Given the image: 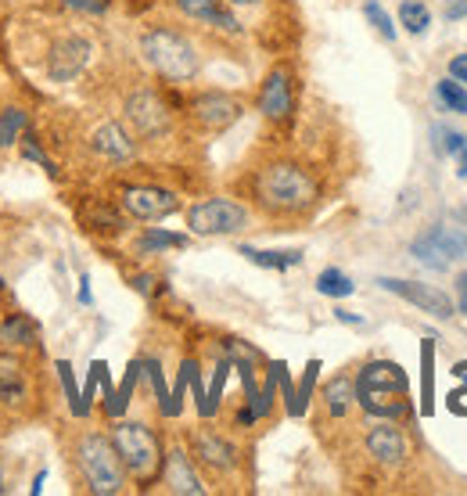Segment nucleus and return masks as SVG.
Instances as JSON below:
<instances>
[{"label": "nucleus", "instance_id": "obj_1", "mask_svg": "<svg viewBox=\"0 0 467 496\" xmlns=\"http://www.w3.org/2000/svg\"><path fill=\"white\" fill-rule=\"evenodd\" d=\"M237 188L248 195V202L262 216L280 220V224L309 220L316 206L324 202V180L316 177V170L306 159L284 155V152H273L252 162L237 177Z\"/></svg>", "mask_w": 467, "mask_h": 496}, {"label": "nucleus", "instance_id": "obj_2", "mask_svg": "<svg viewBox=\"0 0 467 496\" xmlns=\"http://www.w3.org/2000/svg\"><path fill=\"white\" fill-rule=\"evenodd\" d=\"M61 446H65V468H69V475H72L79 493L119 496L126 490L130 475H126L123 457H119V450H115L108 432L76 425V428H69Z\"/></svg>", "mask_w": 467, "mask_h": 496}, {"label": "nucleus", "instance_id": "obj_3", "mask_svg": "<svg viewBox=\"0 0 467 496\" xmlns=\"http://www.w3.org/2000/svg\"><path fill=\"white\" fill-rule=\"evenodd\" d=\"M36 356L40 353L0 345V428H14L43 414V367Z\"/></svg>", "mask_w": 467, "mask_h": 496}, {"label": "nucleus", "instance_id": "obj_4", "mask_svg": "<svg viewBox=\"0 0 467 496\" xmlns=\"http://www.w3.org/2000/svg\"><path fill=\"white\" fill-rule=\"evenodd\" d=\"M141 61L166 83V87H188L202 72V51L198 43L173 29V25H144L137 36Z\"/></svg>", "mask_w": 467, "mask_h": 496}, {"label": "nucleus", "instance_id": "obj_5", "mask_svg": "<svg viewBox=\"0 0 467 496\" xmlns=\"http://www.w3.org/2000/svg\"><path fill=\"white\" fill-rule=\"evenodd\" d=\"M32 32L40 36L36 65H40V76L47 83L69 87V83H76L87 72V65L94 58L90 36H83L79 29H69V25H50V22L32 25Z\"/></svg>", "mask_w": 467, "mask_h": 496}, {"label": "nucleus", "instance_id": "obj_6", "mask_svg": "<svg viewBox=\"0 0 467 496\" xmlns=\"http://www.w3.org/2000/svg\"><path fill=\"white\" fill-rule=\"evenodd\" d=\"M356 381V407L378 421H403L410 418V381L399 363L371 360L360 367Z\"/></svg>", "mask_w": 467, "mask_h": 496}, {"label": "nucleus", "instance_id": "obj_7", "mask_svg": "<svg viewBox=\"0 0 467 496\" xmlns=\"http://www.w3.org/2000/svg\"><path fill=\"white\" fill-rule=\"evenodd\" d=\"M119 457H123V468L130 475V482H137V490H151L159 486L162 479V464H166V446H162V436L141 421V418H115L112 428H108Z\"/></svg>", "mask_w": 467, "mask_h": 496}, {"label": "nucleus", "instance_id": "obj_8", "mask_svg": "<svg viewBox=\"0 0 467 496\" xmlns=\"http://www.w3.org/2000/svg\"><path fill=\"white\" fill-rule=\"evenodd\" d=\"M180 119V97L155 87V83H137L123 97V123L141 144H162L173 137Z\"/></svg>", "mask_w": 467, "mask_h": 496}, {"label": "nucleus", "instance_id": "obj_9", "mask_svg": "<svg viewBox=\"0 0 467 496\" xmlns=\"http://www.w3.org/2000/svg\"><path fill=\"white\" fill-rule=\"evenodd\" d=\"M244 115V101L231 90H191L180 97V119H188L198 133H227Z\"/></svg>", "mask_w": 467, "mask_h": 496}, {"label": "nucleus", "instance_id": "obj_10", "mask_svg": "<svg viewBox=\"0 0 467 496\" xmlns=\"http://www.w3.org/2000/svg\"><path fill=\"white\" fill-rule=\"evenodd\" d=\"M184 216H188V231L195 238H234L252 227V209L237 198H224V195L195 202Z\"/></svg>", "mask_w": 467, "mask_h": 496}, {"label": "nucleus", "instance_id": "obj_11", "mask_svg": "<svg viewBox=\"0 0 467 496\" xmlns=\"http://www.w3.org/2000/svg\"><path fill=\"white\" fill-rule=\"evenodd\" d=\"M79 148L97 166H130L137 159V152H141V141L130 133V126L123 119H97L83 133Z\"/></svg>", "mask_w": 467, "mask_h": 496}, {"label": "nucleus", "instance_id": "obj_12", "mask_svg": "<svg viewBox=\"0 0 467 496\" xmlns=\"http://www.w3.org/2000/svg\"><path fill=\"white\" fill-rule=\"evenodd\" d=\"M255 108L262 112V119L270 126H291L295 123V112H298V79H295V69L291 65H273L259 90H255Z\"/></svg>", "mask_w": 467, "mask_h": 496}, {"label": "nucleus", "instance_id": "obj_13", "mask_svg": "<svg viewBox=\"0 0 467 496\" xmlns=\"http://www.w3.org/2000/svg\"><path fill=\"white\" fill-rule=\"evenodd\" d=\"M188 450H191L198 472H206V475L216 479V482H220V479H234V475L241 472V450H237V443H234L231 436L209 428V425H202V428L191 432Z\"/></svg>", "mask_w": 467, "mask_h": 496}, {"label": "nucleus", "instance_id": "obj_14", "mask_svg": "<svg viewBox=\"0 0 467 496\" xmlns=\"http://www.w3.org/2000/svg\"><path fill=\"white\" fill-rule=\"evenodd\" d=\"M115 202L137 224H159V220L180 213V206H184L180 195L162 184H119Z\"/></svg>", "mask_w": 467, "mask_h": 496}, {"label": "nucleus", "instance_id": "obj_15", "mask_svg": "<svg viewBox=\"0 0 467 496\" xmlns=\"http://www.w3.org/2000/svg\"><path fill=\"white\" fill-rule=\"evenodd\" d=\"M410 252L428 270H450L457 259L467 255V231L457 227V224H435V227H428L414 238Z\"/></svg>", "mask_w": 467, "mask_h": 496}, {"label": "nucleus", "instance_id": "obj_16", "mask_svg": "<svg viewBox=\"0 0 467 496\" xmlns=\"http://www.w3.org/2000/svg\"><path fill=\"white\" fill-rule=\"evenodd\" d=\"M72 213L90 238H119L130 231V216L119 209L115 198H105V195H79L72 202Z\"/></svg>", "mask_w": 467, "mask_h": 496}, {"label": "nucleus", "instance_id": "obj_17", "mask_svg": "<svg viewBox=\"0 0 467 496\" xmlns=\"http://www.w3.org/2000/svg\"><path fill=\"white\" fill-rule=\"evenodd\" d=\"M363 454L374 468H385V472H399L410 457V443L399 428V421H381V425H371V432L363 436Z\"/></svg>", "mask_w": 467, "mask_h": 496}, {"label": "nucleus", "instance_id": "obj_18", "mask_svg": "<svg viewBox=\"0 0 467 496\" xmlns=\"http://www.w3.org/2000/svg\"><path fill=\"white\" fill-rule=\"evenodd\" d=\"M173 7H177L188 22L206 25V29H213L216 36H227V40L244 36V22L237 18V11H234L227 0H173Z\"/></svg>", "mask_w": 467, "mask_h": 496}, {"label": "nucleus", "instance_id": "obj_19", "mask_svg": "<svg viewBox=\"0 0 467 496\" xmlns=\"http://www.w3.org/2000/svg\"><path fill=\"white\" fill-rule=\"evenodd\" d=\"M159 486H166V493H173V496H206L209 493V486L202 482L198 464H195V457H191L188 446L166 450V464H162Z\"/></svg>", "mask_w": 467, "mask_h": 496}, {"label": "nucleus", "instance_id": "obj_20", "mask_svg": "<svg viewBox=\"0 0 467 496\" xmlns=\"http://www.w3.org/2000/svg\"><path fill=\"white\" fill-rule=\"evenodd\" d=\"M385 291H392V295H399V299H407L410 306H417V309H425V313H432V317H439V320H446V317H453V299L446 295V291H439V288H432V284H421V280H396V277H381L378 280Z\"/></svg>", "mask_w": 467, "mask_h": 496}, {"label": "nucleus", "instance_id": "obj_21", "mask_svg": "<svg viewBox=\"0 0 467 496\" xmlns=\"http://www.w3.org/2000/svg\"><path fill=\"white\" fill-rule=\"evenodd\" d=\"M0 345L4 349H25V353H43V331L40 324L22 313V309H11L0 317Z\"/></svg>", "mask_w": 467, "mask_h": 496}, {"label": "nucleus", "instance_id": "obj_22", "mask_svg": "<svg viewBox=\"0 0 467 496\" xmlns=\"http://www.w3.org/2000/svg\"><path fill=\"white\" fill-rule=\"evenodd\" d=\"M320 410L324 421H349V414L356 410V381L349 374H334L320 389Z\"/></svg>", "mask_w": 467, "mask_h": 496}, {"label": "nucleus", "instance_id": "obj_23", "mask_svg": "<svg viewBox=\"0 0 467 496\" xmlns=\"http://www.w3.org/2000/svg\"><path fill=\"white\" fill-rule=\"evenodd\" d=\"M144 378V363L141 360H133L130 367H126V378L119 381V389H112V396H105V418L108 421H115V418H123L126 410H130V403H133V396H137V381Z\"/></svg>", "mask_w": 467, "mask_h": 496}, {"label": "nucleus", "instance_id": "obj_24", "mask_svg": "<svg viewBox=\"0 0 467 496\" xmlns=\"http://www.w3.org/2000/svg\"><path fill=\"white\" fill-rule=\"evenodd\" d=\"M29 126H32V115L25 105H11V101L0 105V155L14 152Z\"/></svg>", "mask_w": 467, "mask_h": 496}, {"label": "nucleus", "instance_id": "obj_25", "mask_svg": "<svg viewBox=\"0 0 467 496\" xmlns=\"http://www.w3.org/2000/svg\"><path fill=\"white\" fill-rule=\"evenodd\" d=\"M169 248H188V234H173V231H162V227H144L137 234V255H159V252H169Z\"/></svg>", "mask_w": 467, "mask_h": 496}, {"label": "nucleus", "instance_id": "obj_26", "mask_svg": "<svg viewBox=\"0 0 467 496\" xmlns=\"http://www.w3.org/2000/svg\"><path fill=\"white\" fill-rule=\"evenodd\" d=\"M248 262L255 266H266V270H288V266H298L302 262V252L298 248H284V252H270V248H252V245H241L237 248Z\"/></svg>", "mask_w": 467, "mask_h": 496}, {"label": "nucleus", "instance_id": "obj_27", "mask_svg": "<svg viewBox=\"0 0 467 496\" xmlns=\"http://www.w3.org/2000/svg\"><path fill=\"white\" fill-rule=\"evenodd\" d=\"M421 410L425 418L435 414V345L421 342Z\"/></svg>", "mask_w": 467, "mask_h": 496}, {"label": "nucleus", "instance_id": "obj_28", "mask_svg": "<svg viewBox=\"0 0 467 496\" xmlns=\"http://www.w3.org/2000/svg\"><path fill=\"white\" fill-rule=\"evenodd\" d=\"M54 371H58V381H61V389H65V400H69V414H72L76 421H87V418H90V410L83 407V392L76 389V374H72V363H69V360H58V363H54Z\"/></svg>", "mask_w": 467, "mask_h": 496}, {"label": "nucleus", "instance_id": "obj_29", "mask_svg": "<svg viewBox=\"0 0 467 496\" xmlns=\"http://www.w3.org/2000/svg\"><path fill=\"white\" fill-rule=\"evenodd\" d=\"M231 371H234V363L227 360V356H220V360H216V367H213V385L206 389V421L220 414V403H224V389H227Z\"/></svg>", "mask_w": 467, "mask_h": 496}, {"label": "nucleus", "instance_id": "obj_30", "mask_svg": "<svg viewBox=\"0 0 467 496\" xmlns=\"http://www.w3.org/2000/svg\"><path fill=\"white\" fill-rule=\"evenodd\" d=\"M316 291L327 295V299H349V295L356 291V284L349 280V273L327 266V270H320V277H316Z\"/></svg>", "mask_w": 467, "mask_h": 496}, {"label": "nucleus", "instance_id": "obj_31", "mask_svg": "<svg viewBox=\"0 0 467 496\" xmlns=\"http://www.w3.org/2000/svg\"><path fill=\"white\" fill-rule=\"evenodd\" d=\"M399 22H403L407 32L421 36V32L432 25V11L425 7V0H403V4H399Z\"/></svg>", "mask_w": 467, "mask_h": 496}, {"label": "nucleus", "instance_id": "obj_32", "mask_svg": "<svg viewBox=\"0 0 467 496\" xmlns=\"http://www.w3.org/2000/svg\"><path fill=\"white\" fill-rule=\"evenodd\" d=\"M432 133H439L443 141H439V148L443 152H450L453 159H457V177L467 180V137L464 133H457V130H446V126H435Z\"/></svg>", "mask_w": 467, "mask_h": 496}, {"label": "nucleus", "instance_id": "obj_33", "mask_svg": "<svg viewBox=\"0 0 467 496\" xmlns=\"http://www.w3.org/2000/svg\"><path fill=\"white\" fill-rule=\"evenodd\" d=\"M112 0H54V11L72 14V18H105Z\"/></svg>", "mask_w": 467, "mask_h": 496}, {"label": "nucleus", "instance_id": "obj_34", "mask_svg": "<svg viewBox=\"0 0 467 496\" xmlns=\"http://www.w3.org/2000/svg\"><path fill=\"white\" fill-rule=\"evenodd\" d=\"M435 94H439V101H443L450 112L467 115V90H464V83H457V79L450 76V79H443V83L435 87Z\"/></svg>", "mask_w": 467, "mask_h": 496}, {"label": "nucleus", "instance_id": "obj_35", "mask_svg": "<svg viewBox=\"0 0 467 496\" xmlns=\"http://www.w3.org/2000/svg\"><path fill=\"white\" fill-rule=\"evenodd\" d=\"M144 363V378L151 381V392H155V403H159V414H166L169 407V389H166V374H162V363L159 360H141Z\"/></svg>", "mask_w": 467, "mask_h": 496}, {"label": "nucleus", "instance_id": "obj_36", "mask_svg": "<svg viewBox=\"0 0 467 496\" xmlns=\"http://www.w3.org/2000/svg\"><path fill=\"white\" fill-rule=\"evenodd\" d=\"M316 378H320V360H309V363H306V371H302V381H298V389H295L298 418L306 414V407H309V400H313V385H316Z\"/></svg>", "mask_w": 467, "mask_h": 496}, {"label": "nucleus", "instance_id": "obj_37", "mask_svg": "<svg viewBox=\"0 0 467 496\" xmlns=\"http://www.w3.org/2000/svg\"><path fill=\"white\" fill-rule=\"evenodd\" d=\"M363 14H367V22L385 36V40H396V25H392V18H389V11L378 4V0H367L363 4Z\"/></svg>", "mask_w": 467, "mask_h": 496}, {"label": "nucleus", "instance_id": "obj_38", "mask_svg": "<svg viewBox=\"0 0 467 496\" xmlns=\"http://www.w3.org/2000/svg\"><path fill=\"white\" fill-rule=\"evenodd\" d=\"M277 385L284 389V407H288V414H291V418H298V403H295V385H291V378H288V367H284V360L277 363Z\"/></svg>", "mask_w": 467, "mask_h": 496}, {"label": "nucleus", "instance_id": "obj_39", "mask_svg": "<svg viewBox=\"0 0 467 496\" xmlns=\"http://www.w3.org/2000/svg\"><path fill=\"white\" fill-rule=\"evenodd\" d=\"M94 389H97V360L90 363V374H87V385H83V407L94 410Z\"/></svg>", "mask_w": 467, "mask_h": 496}, {"label": "nucleus", "instance_id": "obj_40", "mask_svg": "<svg viewBox=\"0 0 467 496\" xmlns=\"http://www.w3.org/2000/svg\"><path fill=\"white\" fill-rule=\"evenodd\" d=\"M446 403H450V410H453L457 418H467V381L457 389V392H450V400H446Z\"/></svg>", "mask_w": 467, "mask_h": 496}, {"label": "nucleus", "instance_id": "obj_41", "mask_svg": "<svg viewBox=\"0 0 467 496\" xmlns=\"http://www.w3.org/2000/svg\"><path fill=\"white\" fill-rule=\"evenodd\" d=\"M450 76H453L457 83H464L467 87V54H457V58L450 61Z\"/></svg>", "mask_w": 467, "mask_h": 496}, {"label": "nucleus", "instance_id": "obj_42", "mask_svg": "<svg viewBox=\"0 0 467 496\" xmlns=\"http://www.w3.org/2000/svg\"><path fill=\"white\" fill-rule=\"evenodd\" d=\"M446 18H450V22L467 18V0H446Z\"/></svg>", "mask_w": 467, "mask_h": 496}, {"label": "nucleus", "instance_id": "obj_43", "mask_svg": "<svg viewBox=\"0 0 467 496\" xmlns=\"http://www.w3.org/2000/svg\"><path fill=\"white\" fill-rule=\"evenodd\" d=\"M457 309L461 313H467V270L457 277Z\"/></svg>", "mask_w": 467, "mask_h": 496}, {"label": "nucleus", "instance_id": "obj_44", "mask_svg": "<svg viewBox=\"0 0 467 496\" xmlns=\"http://www.w3.org/2000/svg\"><path fill=\"white\" fill-rule=\"evenodd\" d=\"M14 486H11V479H7V461H4V454H0V496L11 493Z\"/></svg>", "mask_w": 467, "mask_h": 496}, {"label": "nucleus", "instance_id": "obj_45", "mask_svg": "<svg viewBox=\"0 0 467 496\" xmlns=\"http://www.w3.org/2000/svg\"><path fill=\"white\" fill-rule=\"evenodd\" d=\"M334 317H338L342 324H353V327H360V324H363V317H356V313H349V309H334Z\"/></svg>", "mask_w": 467, "mask_h": 496}, {"label": "nucleus", "instance_id": "obj_46", "mask_svg": "<svg viewBox=\"0 0 467 496\" xmlns=\"http://www.w3.org/2000/svg\"><path fill=\"white\" fill-rule=\"evenodd\" d=\"M79 302L90 306V280L87 277H79Z\"/></svg>", "mask_w": 467, "mask_h": 496}, {"label": "nucleus", "instance_id": "obj_47", "mask_svg": "<svg viewBox=\"0 0 467 496\" xmlns=\"http://www.w3.org/2000/svg\"><path fill=\"white\" fill-rule=\"evenodd\" d=\"M43 479H47V475H43V472H40V475H36V479H32V486H29V493H32V496H40V490H43Z\"/></svg>", "mask_w": 467, "mask_h": 496}, {"label": "nucleus", "instance_id": "obj_48", "mask_svg": "<svg viewBox=\"0 0 467 496\" xmlns=\"http://www.w3.org/2000/svg\"><path fill=\"white\" fill-rule=\"evenodd\" d=\"M453 374H457L461 381H467V360H464V363H457V367H453Z\"/></svg>", "mask_w": 467, "mask_h": 496}, {"label": "nucleus", "instance_id": "obj_49", "mask_svg": "<svg viewBox=\"0 0 467 496\" xmlns=\"http://www.w3.org/2000/svg\"><path fill=\"white\" fill-rule=\"evenodd\" d=\"M4 291H7V284H4V277H0V295H4Z\"/></svg>", "mask_w": 467, "mask_h": 496}, {"label": "nucleus", "instance_id": "obj_50", "mask_svg": "<svg viewBox=\"0 0 467 496\" xmlns=\"http://www.w3.org/2000/svg\"><path fill=\"white\" fill-rule=\"evenodd\" d=\"M7 4H11V0H7Z\"/></svg>", "mask_w": 467, "mask_h": 496}]
</instances>
